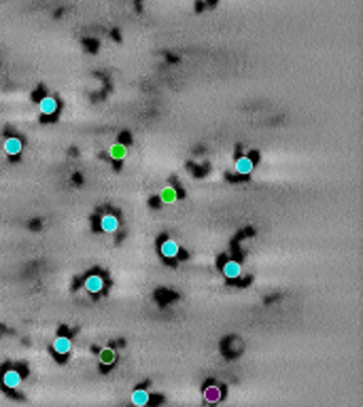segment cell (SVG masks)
Here are the masks:
<instances>
[{"mask_svg": "<svg viewBox=\"0 0 363 407\" xmlns=\"http://www.w3.org/2000/svg\"><path fill=\"white\" fill-rule=\"evenodd\" d=\"M159 255H162L164 259H176L181 255V246H179V242L176 240H170V238H166L162 244H159Z\"/></svg>", "mask_w": 363, "mask_h": 407, "instance_id": "1", "label": "cell"}, {"mask_svg": "<svg viewBox=\"0 0 363 407\" xmlns=\"http://www.w3.org/2000/svg\"><path fill=\"white\" fill-rule=\"evenodd\" d=\"M85 291L87 293H92V295H98L102 288H104V278L100 274H92V276H87L85 278Z\"/></svg>", "mask_w": 363, "mask_h": 407, "instance_id": "5", "label": "cell"}, {"mask_svg": "<svg viewBox=\"0 0 363 407\" xmlns=\"http://www.w3.org/2000/svg\"><path fill=\"white\" fill-rule=\"evenodd\" d=\"M130 401L136 407H145V405H149V401H151V394H149V390H145V388L140 386V388H136V390H132Z\"/></svg>", "mask_w": 363, "mask_h": 407, "instance_id": "9", "label": "cell"}, {"mask_svg": "<svg viewBox=\"0 0 363 407\" xmlns=\"http://www.w3.org/2000/svg\"><path fill=\"white\" fill-rule=\"evenodd\" d=\"M255 168V159L251 155H240L236 159V164H234V170L238 172V174H242V176H249L251 172Z\"/></svg>", "mask_w": 363, "mask_h": 407, "instance_id": "3", "label": "cell"}, {"mask_svg": "<svg viewBox=\"0 0 363 407\" xmlns=\"http://www.w3.org/2000/svg\"><path fill=\"white\" fill-rule=\"evenodd\" d=\"M200 3H208V0H200Z\"/></svg>", "mask_w": 363, "mask_h": 407, "instance_id": "16", "label": "cell"}, {"mask_svg": "<svg viewBox=\"0 0 363 407\" xmlns=\"http://www.w3.org/2000/svg\"><path fill=\"white\" fill-rule=\"evenodd\" d=\"M126 153H128L126 144H123V142H117V144H113V147L109 149V157L115 159V161H121V159H126Z\"/></svg>", "mask_w": 363, "mask_h": 407, "instance_id": "11", "label": "cell"}, {"mask_svg": "<svg viewBox=\"0 0 363 407\" xmlns=\"http://www.w3.org/2000/svg\"><path fill=\"white\" fill-rule=\"evenodd\" d=\"M3 149H5V153L7 155H11V157H17L22 153V149H24V144H22V140L17 138V136H9V138L5 140V144H3Z\"/></svg>", "mask_w": 363, "mask_h": 407, "instance_id": "7", "label": "cell"}, {"mask_svg": "<svg viewBox=\"0 0 363 407\" xmlns=\"http://www.w3.org/2000/svg\"><path fill=\"white\" fill-rule=\"evenodd\" d=\"M58 108H60V104H58V100L53 96H45V98H41V102H39V111H41V115H45V117H53L58 113Z\"/></svg>", "mask_w": 363, "mask_h": 407, "instance_id": "4", "label": "cell"}, {"mask_svg": "<svg viewBox=\"0 0 363 407\" xmlns=\"http://www.w3.org/2000/svg\"><path fill=\"white\" fill-rule=\"evenodd\" d=\"M221 271H223V276L227 278V280H236V278H240V274H242V267H240V263L238 261H225L223 263V267H221Z\"/></svg>", "mask_w": 363, "mask_h": 407, "instance_id": "8", "label": "cell"}, {"mask_svg": "<svg viewBox=\"0 0 363 407\" xmlns=\"http://www.w3.org/2000/svg\"><path fill=\"white\" fill-rule=\"evenodd\" d=\"M115 350H111V348H106V350H100V363H102V367H106V365H113L115 363Z\"/></svg>", "mask_w": 363, "mask_h": 407, "instance_id": "14", "label": "cell"}, {"mask_svg": "<svg viewBox=\"0 0 363 407\" xmlns=\"http://www.w3.org/2000/svg\"><path fill=\"white\" fill-rule=\"evenodd\" d=\"M159 200H162V204H172L176 202V191L172 187H164L162 193H159Z\"/></svg>", "mask_w": 363, "mask_h": 407, "instance_id": "13", "label": "cell"}, {"mask_svg": "<svg viewBox=\"0 0 363 407\" xmlns=\"http://www.w3.org/2000/svg\"><path fill=\"white\" fill-rule=\"evenodd\" d=\"M22 384V373L17 371V369H7V371L3 373V386L5 388H20Z\"/></svg>", "mask_w": 363, "mask_h": 407, "instance_id": "6", "label": "cell"}, {"mask_svg": "<svg viewBox=\"0 0 363 407\" xmlns=\"http://www.w3.org/2000/svg\"><path fill=\"white\" fill-rule=\"evenodd\" d=\"M53 352H56V354H62V356L68 354V352H70V339L66 335L56 337V339H53Z\"/></svg>", "mask_w": 363, "mask_h": 407, "instance_id": "10", "label": "cell"}, {"mask_svg": "<svg viewBox=\"0 0 363 407\" xmlns=\"http://www.w3.org/2000/svg\"><path fill=\"white\" fill-rule=\"evenodd\" d=\"M204 399L208 403H217L221 399V388L219 386H206L204 388Z\"/></svg>", "mask_w": 363, "mask_h": 407, "instance_id": "12", "label": "cell"}, {"mask_svg": "<svg viewBox=\"0 0 363 407\" xmlns=\"http://www.w3.org/2000/svg\"><path fill=\"white\" fill-rule=\"evenodd\" d=\"M159 204H162V200H159V197H153V200H151V206H153V208H157Z\"/></svg>", "mask_w": 363, "mask_h": 407, "instance_id": "15", "label": "cell"}, {"mask_svg": "<svg viewBox=\"0 0 363 407\" xmlns=\"http://www.w3.org/2000/svg\"><path fill=\"white\" fill-rule=\"evenodd\" d=\"M119 219H117V214H111V212H106L100 216V221H98V227L104 231V233H115L119 229Z\"/></svg>", "mask_w": 363, "mask_h": 407, "instance_id": "2", "label": "cell"}]
</instances>
